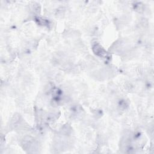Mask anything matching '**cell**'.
Listing matches in <instances>:
<instances>
[{"instance_id":"6da1fadb","label":"cell","mask_w":154,"mask_h":154,"mask_svg":"<svg viewBox=\"0 0 154 154\" xmlns=\"http://www.w3.org/2000/svg\"><path fill=\"white\" fill-rule=\"evenodd\" d=\"M93 51L95 52V54L97 55H98V56H99L102 58H108V53L99 44L94 45L93 47Z\"/></svg>"}]
</instances>
